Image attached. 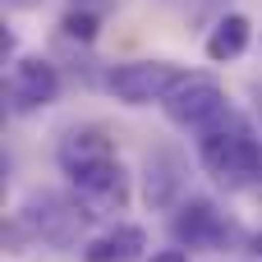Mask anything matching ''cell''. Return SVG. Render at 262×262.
Returning a JSON list of instances; mask_svg holds the SVG:
<instances>
[{
    "label": "cell",
    "mask_w": 262,
    "mask_h": 262,
    "mask_svg": "<svg viewBox=\"0 0 262 262\" xmlns=\"http://www.w3.org/2000/svg\"><path fill=\"white\" fill-rule=\"evenodd\" d=\"M198 161L226 189H249L262 180V138L253 134L249 115L226 111L207 129H198Z\"/></svg>",
    "instance_id": "obj_1"
},
{
    "label": "cell",
    "mask_w": 262,
    "mask_h": 262,
    "mask_svg": "<svg viewBox=\"0 0 262 262\" xmlns=\"http://www.w3.org/2000/svg\"><path fill=\"white\" fill-rule=\"evenodd\" d=\"M180 78H184V69L170 60H129L106 74V88L124 106H152V101H166L180 88Z\"/></svg>",
    "instance_id": "obj_2"
},
{
    "label": "cell",
    "mask_w": 262,
    "mask_h": 262,
    "mask_svg": "<svg viewBox=\"0 0 262 262\" xmlns=\"http://www.w3.org/2000/svg\"><path fill=\"white\" fill-rule=\"evenodd\" d=\"M166 115L180 124V129H207L212 120H221L230 106H226V92L212 74H184L180 88L161 101Z\"/></svg>",
    "instance_id": "obj_3"
},
{
    "label": "cell",
    "mask_w": 262,
    "mask_h": 262,
    "mask_svg": "<svg viewBox=\"0 0 262 262\" xmlns=\"http://www.w3.org/2000/svg\"><path fill=\"white\" fill-rule=\"evenodd\" d=\"M170 230H175V239H180L184 249H221V244H230V235H235V226H230V221L221 216V207L207 203V198L180 203L175 216H170Z\"/></svg>",
    "instance_id": "obj_4"
},
{
    "label": "cell",
    "mask_w": 262,
    "mask_h": 262,
    "mask_svg": "<svg viewBox=\"0 0 262 262\" xmlns=\"http://www.w3.org/2000/svg\"><path fill=\"white\" fill-rule=\"evenodd\" d=\"M55 97H60V74H55V64L41 60V55H23V60L14 64V74H9V106H14L18 115H28V111L51 106Z\"/></svg>",
    "instance_id": "obj_5"
},
{
    "label": "cell",
    "mask_w": 262,
    "mask_h": 262,
    "mask_svg": "<svg viewBox=\"0 0 262 262\" xmlns=\"http://www.w3.org/2000/svg\"><path fill=\"white\" fill-rule=\"evenodd\" d=\"M69 184L88 198V207H92V212H124V207H129V175H124L120 157L74 170V175H69Z\"/></svg>",
    "instance_id": "obj_6"
},
{
    "label": "cell",
    "mask_w": 262,
    "mask_h": 262,
    "mask_svg": "<svg viewBox=\"0 0 262 262\" xmlns=\"http://www.w3.org/2000/svg\"><path fill=\"white\" fill-rule=\"evenodd\" d=\"M111 157H115V143H111V134L97 129V124L69 129V134L60 138V147H55V161H60L64 175H74V170H83V166H97V161H111Z\"/></svg>",
    "instance_id": "obj_7"
},
{
    "label": "cell",
    "mask_w": 262,
    "mask_h": 262,
    "mask_svg": "<svg viewBox=\"0 0 262 262\" xmlns=\"http://www.w3.org/2000/svg\"><path fill=\"white\" fill-rule=\"evenodd\" d=\"M143 230L138 226H111V230H101L97 239H88L83 244V262H134L143 253Z\"/></svg>",
    "instance_id": "obj_8"
},
{
    "label": "cell",
    "mask_w": 262,
    "mask_h": 262,
    "mask_svg": "<svg viewBox=\"0 0 262 262\" xmlns=\"http://www.w3.org/2000/svg\"><path fill=\"white\" fill-rule=\"evenodd\" d=\"M249 41H253V23L244 18V14H226V18H216V28L207 32V60H216V64H226V60H239L244 51H249Z\"/></svg>",
    "instance_id": "obj_9"
},
{
    "label": "cell",
    "mask_w": 262,
    "mask_h": 262,
    "mask_svg": "<svg viewBox=\"0 0 262 262\" xmlns=\"http://www.w3.org/2000/svg\"><path fill=\"white\" fill-rule=\"evenodd\" d=\"M184 180H180V157L175 152H152L147 157V203L152 207H170L180 198Z\"/></svg>",
    "instance_id": "obj_10"
},
{
    "label": "cell",
    "mask_w": 262,
    "mask_h": 262,
    "mask_svg": "<svg viewBox=\"0 0 262 262\" xmlns=\"http://www.w3.org/2000/svg\"><path fill=\"white\" fill-rule=\"evenodd\" d=\"M60 28H64V37L92 41V37H97V14H92V9H69V14L60 18Z\"/></svg>",
    "instance_id": "obj_11"
},
{
    "label": "cell",
    "mask_w": 262,
    "mask_h": 262,
    "mask_svg": "<svg viewBox=\"0 0 262 262\" xmlns=\"http://www.w3.org/2000/svg\"><path fill=\"white\" fill-rule=\"evenodd\" d=\"M147 262H189V253L184 249H161V253H152Z\"/></svg>",
    "instance_id": "obj_12"
},
{
    "label": "cell",
    "mask_w": 262,
    "mask_h": 262,
    "mask_svg": "<svg viewBox=\"0 0 262 262\" xmlns=\"http://www.w3.org/2000/svg\"><path fill=\"white\" fill-rule=\"evenodd\" d=\"M253 253H258V258H262V235H258V239H253Z\"/></svg>",
    "instance_id": "obj_13"
},
{
    "label": "cell",
    "mask_w": 262,
    "mask_h": 262,
    "mask_svg": "<svg viewBox=\"0 0 262 262\" xmlns=\"http://www.w3.org/2000/svg\"><path fill=\"white\" fill-rule=\"evenodd\" d=\"M258 115H262V88H258Z\"/></svg>",
    "instance_id": "obj_14"
}]
</instances>
